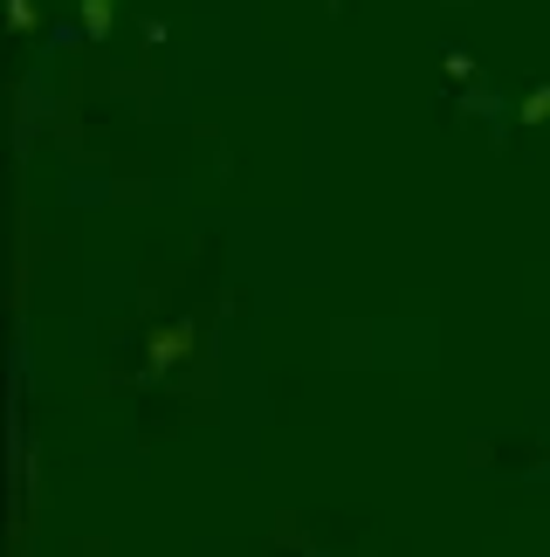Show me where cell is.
<instances>
[{
    "label": "cell",
    "mask_w": 550,
    "mask_h": 557,
    "mask_svg": "<svg viewBox=\"0 0 550 557\" xmlns=\"http://www.w3.org/2000/svg\"><path fill=\"white\" fill-rule=\"evenodd\" d=\"M90 35H103V0H90Z\"/></svg>",
    "instance_id": "1"
}]
</instances>
